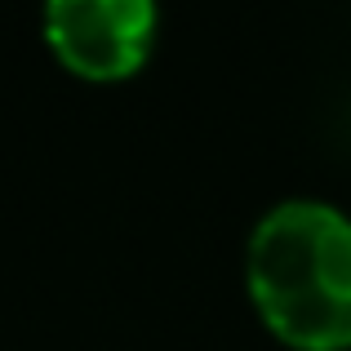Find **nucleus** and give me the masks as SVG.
<instances>
[{
  "label": "nucleus",
  "instance_id": "f257e3e1",
  "mask_svg": "<svg viewBox=\"0 0 351 351\" xmlns=\"http://www.w3.org/2000/svg\"><path fill=\"white\" fill-rule=\"evenodd\" d=\"M245 276L258 316L298 351L351 347V223L320 200L267 209L249 236Z\"/></svg>",
  "mask_w": 351,
  "mask_h": 351
},
{
  "label": "nucleus",
  "instance_id": "f03ea898",
  "mask_svg": "<svg viewBox=\"0 0 351 351\" xmlns=\"http://www.w3.org/2000/svg\"><path fill=\"white\" fill-rule=\"evenodd\" d=\"M45 40L80 80H125L152 53L156 9L147 0H53Z\"/></svg>",
  "mask_w": 351,
  "mask_h": 351
}]
</instances>
